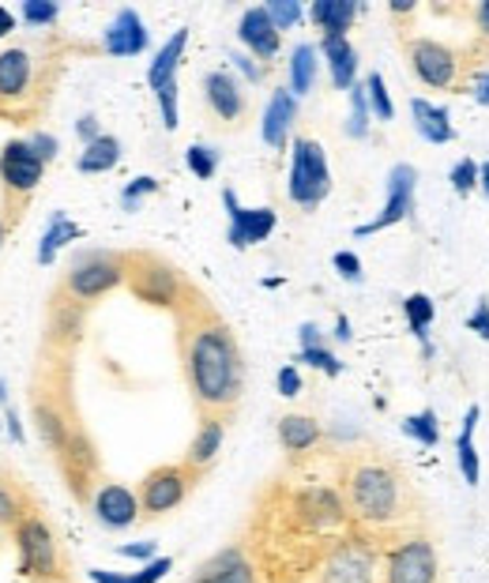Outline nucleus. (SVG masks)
Wrapping results in <instances>:
<instances>
[{"label": "nucleus", "instance_id": "obj_1", "mask_svg": "<svg viewBox=\"0 0 489 583\" xmlns=\"http://www.w3.org/2000/svg\"><path fill=\"white\" fill-rule=\"evenodd\" d=\"M177 316V347H182V373L193 392L199 414L226 418L242 403L245 392V354L229 324L207 305L196 286H188Z\"/></svg>", "mask_w": 489, "mask_h": 583}, {"label": "nucleus", "instance_id": "obj_2", "mask_svg": "<svg viewBox=\"0 0 489 583\" xmlns=\"http://www.w3.org/2000/svg\"><path fill=\"white\" fill-rule=\"evenodd\" d=\"M346 512L369 531L407 527L414 516V493L403 471L384 456H354L343 471Z\"/></svg>", "mask_w": 489, "mask_h": 583}, {"label": "nucleus", "instance_id": "obj_3", "mask_svg": "<svg viewBox=\"0 0 489 583\" xmlns=\"http://www.w3.org/2000/svg\"><path fill=\"white\" fill-rule=\"evenodd\" d=\"M128 260L125 253H109V249H87L72 260V268L65 271L61 294L79 305H95L98 298L114 294L117 286H125Z\"/></svg>", "mask_w": 489, "mask_h": 583}, {"label": "nucleus", "instance_id": "obj_4", "mask_svg": "<svg viewBox=\"0 0 489 583\" xmlns=\"http://www.w3.org/2000/svg\"><path fill=\"white\" fill-rule=\"evenodd\" d=\"M332 192V166H327V151L313 136H294L291 140V174H286V196L302 211L321 207Z\"/></svg>", "mask_w": 489, "mask_h": 583}, {"label": "nucleus", "instance_id": "obj_5", "mask_svg": "<svg viewBox=\"0 0 489 583\" xmlns=\"http://www.w3.org/2000/svg\"><path fill=\"white\" fill-rule=\"evenodd\" d=\"M128 260V275L125 286L133 290L136 302L151 305V309H177L188 290V283L182 279V271L169 260L155 253H125Z\"/></svg>", "mask_w": 489, "mask_h": 583}, {"label": "nucleus", "instance_id": "obj_6", "mask_svg": "<svg viewBox=\"0 0 489 583\" xmlns=\"http://www.w3.org/2000/svg\"><path fill=\"white\" fill-rule=\"evenodd\" d=\"M16 553H19V576L42 580V583H61L65 580V557L61 542H57L53 527L42 512H31L19 527L12 531Z\"/></svg>", "mask_w": 489, "mask_h": 583}, {"label": "nucleus", "instance_id": "obj_7", "mask_svg": "<svg viewBox=\"0 0 489 583\" xmlns=\"http://www.w3.org/2000/svg\"><path fill=\"white\" fill-rule=\"evenodd\" d=\"M199 478V471H193L188 463H163V467H151L139 478V508H144V520H158L166 512L182 508L185 497L193 493Z\"/></svg>", "mask_w": 489, "mask_h": 583}, {"label": "nucleus", "instance_id": "obj_8", "mask_svg": "<svg viewBox=\"0 0 489 583\" xmlns=\"http://www.w3.org/2000/svg\"><path fill=\"white\" fill-rule=\"evenodd\" d=\"M57 467L65 474L68 493H72L76 501H84V505H91L95 490L102 486L106 478H102V467H98V448L84 426L68 433V441L61 444V452H57Z\"/></svg>", "mask_w": 489, "mask_h": 583}, {"label": "nucleus", "instance_id": "obj_9", "mask_svg": "<svg viewBox=\"0 0 489 583\" xmlns=\"http://www.w3.org/2000/svg\"><path fill=\"white\" fill-rule=\"evenodd\" d=\"M414 207H418V170L411 162H395L392 170H388V181H384L381 211H376L369 223L354 226V237H373L381 230H392V226L411 219Z\"/></svg>", "mask_w": 489, "mask_h": 583}, {"label": "nucleus", "instance_id": "obj_10", "mask_svg": "<svg viewBox=\"0 0 489 583\" xmlns=\"http://www.w3.org/2000/svg\"><path fill=\"white\" fill-rule=\"evenodd\" d=\"M441 561L429 535H407L399 538L384 557V583H437Z\"/></svg>", "mask_w": 489, "mask_h": 583}, {"label": "nucleus", "instance_id": "obj_11", "mask_svg": "<svg viewBox=\"0 0 489 583\" xmlns=\"http://www.w3.org/2000/svg\"><path fill=\"white\" fill-rule=\"evenodd\" d=\"M407 65L414 79L429 91H452L459 79V53L441 38H411L407 42Z\"/></svg>", "mask_w": 489, "mask_h": 583}, {"label": "nucleus", "instance_id": "obj_12", "mask_svg": "<svg viewBox=\"0 0 489 583\" xmlns=\"http://www.w3.org/2000/svg\"><path fill=\"white\" fill-rule=\"evenodd\" d=\"M223 207H226V241L237 253L264 245L278 226V215L272 207H245L234 189H223Z\"/></svg>", "mask_w": 489, "mask_h": 583}, {"label": "nucleus", "instance_id": "obj_13", "mask_svg": "<svg viewBox=\"0 0 489 583\" xmlns=\"http://www.w3.org/2000/svg\"><path fill=\"white\" fill-rule=\"evenodd\" d=\"M46 177V162L38 158L31 140H8L0 147V185H4L8 200L23 204Z\"/></svg>", "mask_w": 489, "mask_h": 583}, {"label": "nucleus", "instance_id": "obj_14", "mask_svg": "<svg viewBox=\"0 0 489 583\" xmlns=\"http://www.w3.org/2000/svg\"><path fill=\"white\" fill-rule=\"evenodd\" d=\"M309 583H376V553L362 538L339 542Z\"/></svg>", "mask_w": 489, "mask_h": 583}, {"label": "nucleus", "instance_id": "obj_15", "mask_svg": "<svg viewBox=\"0 0 489 583\" xmlns=\"http://www.w3.org/2000/svg\"><path fill=\"white\" fill-rule=\"evenodd\" d=\"M204 106L223 128L242 125L245 113H248V98L242 91V79H237L234 72H226V68H212V72L204 76Z\"/></svg>", "mask_w": 489, "mask_h": 583}, {"label": "nucleus", "instance_id": "obj_16", "mask_svg": "<svg viewBox=\"0 0 489 583\" xmlns=\"http://www.w3.org/2000/svg\"><path fill=\"white\" fill-rule=\"evenodd\" d=\"M95 520L102 523L106 531H128L133 523L144 520V508H139V493L128 490L125 482H102V486L95 490L91 505Z\"/></svg>", "mask_w": 489, "mask_h": 583}, {"label": "nucleus", "instance_id": "obj_17", "mask_svg": "<svg viewBox=\"0 0 489 583\" xmlns=\"http://www.w3.org/2000/svg\"><path fill=\"white\" fill-rule=\"evenodd\" d=\"M237 42H242L245 53L256 57V61H275L278 57L283 34H278V27L272 23V16H267L264 4L245 8L242 12V19H237Z\"/></svg>", "mask_w": 489, "mask_h": 583}, {"label": "nucleus", "instance_id": "obj_18", "mask_svg": "<svg viewBox=\"0 0 489 583\" xmlns=\"http://www.w3.org/2000/svg\"><path fill=\"white\" fill-rule=\"evenodd\" d=\"M147 46H151V31L136 8H121L102 31V49L109 57H139L147 53Z\"/></svg>", "mask_w": 489, "mask_h": 583}, {"label": "nucleus", "instance_id": "obj_19", "mask_svg": "<svg viewBox=\"0 0 489 583\" xmlns=\"http://www.w3.org/2000/svg\"><path fill=\"white\" fill-rule=\"evenodd\" d=\"M84 320H87V305L65 298V294L57 290L53 294V305H49V328H46L49 347L72 350L76 343L84 339Z\"/></svg>", "mask_w": 489, "mask_h": 583}, {"label": "nucleus", "instance_id": "obj_20", "mask_svg": "<svg viewBox=\"0 0 489 583\" xmlns=\"http://www.w3.org/2000/svg\"><path fill=\"white\" fill-rule=\"evenodd\" d=\"M297 102H302V98H294L291 87H275L272 98H267L264 117H261V136L267 147H275V151H283V147L291 144V128L297 121Z\"/></svg>", "mask_w": 489, "mask_h": 583}, {"label": "nucleus", "instance_id": "obj_21", "mask_svg": "<svg viewBox=\"0 0 489 583\" xmlns=\"http://www.w3.org/2000/svg\"><path fill=\"white\" fill-rule=\"evenodd\" d=\"M297 512H302V520L313 531H332V527H343V523L351 520V512H346V501L339 497L335 490H327V486L305 490L302 497H297Z\"/></svg>", "mask_w": 489, "mask_h": 583}, {"label": "nucleus", "instance_id": "obj_22", "mask_svg": "<svg viewBox=\"0 0 489 583\" xmlns=\"http://www.w3.org/2000/svg\"><path fill=\"white\" fill-rule=\"evenodd\" d=\"M35 83V61L23 46L0 49V102H23Z\"/></svg>", "mask_w": 489, "mask_h": 583}, {"label": "nucleus", "instance_id": "obj_23", "mask_svg": "<svg viewBox=\"0 0 489 583\" xmlns=\"http://www.w3.org/2000/svg\"><path fill=\"white\" fill-rule=\"evenodd\" d=\"M411 125H414V132L422 136L426 144H433V147L456 144L452 113H448V106H441V102H429V98H411Z\"/></svg>", "mask_w": 489, "mask_h": 583}, {"label": "nucleus", "instance_id": "obj_24", "mask_svg": "<svg viewBox=\"0 0 489 583\" xmlns=\"http://www.w3.org/2000/svg\"><path fill=\"white\" fill-rule=\"evenodd\" d=\"M193 583H256V569L242 546H226L196 572Z\"/></svg>", "mask_w": 489, "mask_h": 583}, {"label": "nucleus", "instance_id": "obj_25", "mask_svg": "<svg viewBox=\"0 0 489 583\" xmlns=\"http://www.w3.org/2000/svg\"><path fill=\"white\" fill-rule=\"evenodd\" d=\"M223 441H226V418L204 414V418H199V426H196V433H193V441H188L185 463L193 471H207L218 460V452H223Z\"/></svg>", "mask_w": 489, "mask_h": 583}, {"label": "nucleus", "instance_id": "obj_26", "mask_svg": "<svg viewBox=\"0 0 489 583\" xmlns=\"http://www.w3.org/2000/svg\"><path fill=\"white\" fill-rule=\"evenodd\" d=\"M358 12H362L358 0H313L309 4V23L321 31V38H346Z\"/></svg>", "mask_w": 489, "mask_h": 583}, {"label": "nucleus", "instance_id": "obj_27", "mask_svg": "<svg viewBox=\"0 0 489 583\" xmlns=\"http://www.w3.org/2000/svg\"><path fill=\"white\" fill-rule=\"evenodd\" d=\"M316 49H321L335 91H351V87H358V49L351 38H321Z\"/></svg>", "mask_w": 489, "mask_h": 583}, {"label": "nucleus", "instance_id": "obj_28", "mask_svg": "<svg viewBox=\"0 0 489 583\" xmlns=\"http://www.w3.org/2000/svg\"><path fill=\"white\" fill-rule=\"evenodd\" d=\"M185 49H188V27H177L163 42V49L155 53V61L147 65V87H151L155 95L163 91V87L177 83V68L185 61Z\"/></svg>", "mask_w": 489, "mask_h": 583}, {"label": "nucleus", "instance_id": "obj_29", "mask_svg": "<svg viewBox=\"0 0 489 583\" xmlns=\"http://www.w3.org/2000/svg\"><path fill=\"white\" fill-rule=\"evenodd\" d=\"M478 422H482V407L478 403H471L467 407V414H463V426H459V433H456V467H459V474H463V482L467 486H478L482 482V460H478V448H475V433H478Z\"/></svg>", "mask_w": 489, "mask_h": 583}, {"label": "nucleus", "instance_id": "obj_30", "mask_svg": "<svg viewBox=\"0 0 489 583\" xmlns=\"http://www.w3.org/2000/svg\"><path fill=\"white\" fill-rule=\"evenodd\" d=\"M275 433H278V444H283L291 456H305V452H313L316 444L324 441V429L313 414H283Z\"/></svg>", "mask_w": 489, "mask_h": 583}, {"label": "nucleus", "instance_id": "obj_31", "mask_svg": "<svg viewBox=\"0 0 489 583\" xmlns=\"http://www.w3.org/2000/svg\"><path fill=\"white\" fill-rule=\"evenodd\" d=\"M286 72H291V79H286L291 95L305 98L316 87V76H321V49H316L313 42H297L291 49V65H286Z\"/></svg>", "mask_w": 489, "mask_h": 583}, {"label": "nucleus", "instance_id": "obj_32", "mask_svg": "<svg viewBox=\"0 0 489 583\" xmlns=\"http://www.w3.org/2000/svg\"><path fill=\"white\" fill-rule=\"evenodd\" d=\"M79 237H84V226L68 219L65 211H53V215H49V226H46L42 241H38V264L49 268V264L61 256V249H68V245L79 241Z\"/></svg>", "mask_w": 489, "mask_h": 583}, {"label": "nucleus", "instance_id": "obj_33", "mask_svg": "<svg viewBox=\"0 0 489 583\" xmlns=\"http://www.w3.org/2000/svg\"><path fill=\"white\" fill-rule=\"evenodd\" d=\"M403 316H407V328H411V335L418 343H422V358L429 362L433 358V339H429V328H433L437 320V305L429 294H407L403 298Z\"/></svg>", "mask_w": 489, "mask_h": 583}, {"label": "nucleus", "instance_id": "obj_34", "mask_svg": "<svg viewBox=\"0 0 489 583\" xmlns=\"http://www.w3.org/2000/svg\"><path fill=\"white\" fill-rule=\"evenodd\" d=\"M121 162V140L117 136L102 132L95 144H87L76 158V170L79 174H109L114 166Z\"/></svg>", "mask_w": 489, "mask_h": 583}, {"label": "nucleus", "instance_id": "obj_35", "mask_svg": "<svg viewBox=\"0 0 489 583\" xmlns=\"http://www.w3.org/2000/svg\"><path fill=\"white\" fill-rule=\"evenodd\" d=\"M31 512H38L16 478H0V531H16Z\"/></svg>", "mask_w": 489, "mask_h": 583}, {"label": "nucleus", "instance_id": "obj_36", "mask_svg": "<svg viewBox=\"0 0 489 583\" xmlns=\"http://www.w3.org/2000/svg\"><path fill=\"white\" fill-rule=\"evenodd\" d=\"M399 429H403V437H411V441L422 444V448H437V444H441V418H437L433 407L407 414Z\"/></svg>", "mask_w": 489, "mask_h": 583}, {"label": "nucleus", "instance_id": "obj_37", "mask_svg": "<svg viewBox=\"0 0 489 583\" xmlns=\"http://www.w3.org/2000/svg\"><path fill=\"white\" fill-rule=\"evenodd\" d=\"M362 87H365V98H369V110H373V121H395V102H392V95H388V83H384V76L381 72H369L362 79Z\"/></svg>", "mask_w": 489, "mask_h": 583}, {"label": "nucleus", "instance_id": "obj_38", "mask_svg": "<svg viewBox=\"0 0 489 583\" xmlns=\"http://www.w3.org/2000/svg\"><path fill=\"white\" fill-rule=\"evenodd\" d=\"M369 128H373V110H369L365 87L358 83V87H351V113H346L343 132L351 136V140H365V136H369Z\"/></svg>", "mask_w": 489, "mask_h": 583}, {"label": "nucleus", "instance_id": "obj_39", "mask_svg": "<svg viewBox=\"0 0 489 583\" xmlns=\"http://www.w3.org/2000/svg\"><path fill=\"white\" fill-rule=\"evenodd\" d=\"M185 166H188V174L199 177V181H212V177L218 174V166H223V155L207 144H193L185 151Z\"/></svg>", "mask_w": 489, "mask_h": 583}, {"label": "nucleus", "instance_id": "obj_40", "mask_svg": "<svg viewBox=\"0 0 489 583\" xmlns=\"http://www.w3.org/2000/svg\"><path fill=\"white\" fill-rule=\"evenodd\" d=\"M294 365H309V369H316V373H324V377H343V362L335 358V350L327 347H309V350H297L294 354Z\"/></svg>", "mask_w": 489, "mask_h": 583}, {"label": "nucleus", "instance_id": "obj_41", "mask_svg": "<svg viewBox=\"0 0 489 583\" xmlns=\"http://www.w3.org/2000/svg\"><path fill=\"white\" fill-rule=\"evenodd\" d=\"M478 177H482V162H475L471 155H463L459 162L452 166V174H448V181H452V192L459 200H467L471 192H478Z\"/></svg>", "mask_w": 489, "mask_h": 583}, {"label": "nucleus", "instance_id": "obj_42", "mask_svg": "<svg viewBox=\"0 0 489 583\" xmlns=\"http://www.w3.org/2000/svg\"><path fill=\"white\" fill-rule=\"evenodd\" d=\"M19 19L27 27H35V31H42V27H53L61 19V4H53V0H23L19 4Z\"/></svg>", "mask_w": 489, "mask_h": 583}, {"label": "nucleus", "instance_id": "obj_43", "mask_svg": "<svg viewBox=\"0 0 489 583\" xmlns=\"http://www.w3.org/2000/svg\"><path fill=\"white\" fill-rule=\"evenodd\" d=\"M158 189H163V185H158V177H151V174L136 177V181H128L125 189H121V207H125L128 215H133V211H139V207H144L147 196H155Z\"/></svg>", "mask_w": 489, "mask_h": 583}, {"label": "nucleus", "instance_id": "obj_44", "mask_svg": "<svg viewBox=\"0 0 489 583\" xmlns=\"http://www.w3.org/2000/svg\"><path fill=\"white\" fill-rule=\"evenodd\" d=\"M158 102V117H163V128L166 132H177V125H182V91H177V83L163 87V91L155 95Z\"/></svg>", "mask_w": 489, "mask_h": 583}, {"label": "nucleus", "instance_id": "obj_45", "mask_svg": "<svg viewBox=\"0 0 489 583\" xmlns=\"http://www.w3.org/2000/svg\"><path fill=\"white\" fill-rule=\"evenodd\" d=\"M264 8H267V16H272V23L278 27V34L294 31V27L309 16L305 8L297 4V0H272V4H264Z\"/></svg>", "mask_w": 489, "mask_h": 583}, {"label": "nucleus", "instance_id": "obj_46", "mask_svg": "<svg viewBox=\"0 0 489 583\" xmlns=\"http://www.w3.org/2000/svg\"><path fill=\"white\" fill-rule=\"evenodd\" d=\"M332 268L339 271V279H346V283H365V271H362V256L351 253V249H339L332 256Z\"/></svg>", "mask_w": 489, "mask_h": 583}, {"label": "nucleus", "instance_id": "obj_47", "mask_svg": "<svg viewBox=\"0 0 489 583\" xmlns=\"http://www.w3.org/2000/svg\"><path fill=\"white\" fill-rule=\"evenodd\" d=\"M275 388H278V395H283V399H294V395H302L305 381H302V373H297L294 362L283 365V369L275 373Z\"/></svg>", "mask_w": 489, "mask_h": 583}, {"label": "nucleus", "instance_id": "obj_48", "mask_svg": "<svg viewBox=\"0 0 489 583\" xmlns=\"http://www.w3.org/2000/svg\"><path fill=\"white\" fill-rule=\"evenodd\" d=\"M467 332H475L478 339H486L489 343V302L482 298L475 305V313L467 316Z\"/></svg>", "mask_w": 489, "mask_h": 583}, {"label": "nucleus", "instance_id": "obj_49", "mask_svg": "<svg viewBox=\"0 0 489 583\" xmlns=\"http://www.w3.org/2000/svg\"><path fill=\"white\" fill-rule=\"evenodd\" d=\"M31 147H35L38 158H42L46 166L53 162L57 151H61V144H57V136H53V132H35V136H31Z\"/></svg>", "mask_w": 489, "mask_h": 583}, {"label": "nucleus", "instance_id": "obj_50", "mask_svg": "<svg viewBox=\"0 0 489 583\" xmlns=\"http://www.w3.org/2000/svg\"><path fill=\"white\" fill-rule=\"evenodd\" d=\"M229 61H234V68L248 79V83H261V79H264V65H256V57H248V53H234V57H229Z\"/></svg>", "mask_w": 489, "mask_h": 583}, {"label": "nucleus", "instance_id": "obj_51", "mask_svg": "<svg viewBox=\"0 0 489 583\" xmlns=\"http://www.w3.org/2000/svg\"><path fill=\"white\" fill-rule=\"evenodd\" d=\"M467 91H471L475 106H482V110H489V68H482V72L471 76V83H467Z\"/></svg>", "mask_w": 489, "mask_h": 583}, {"label": "nucleus", "instance_id": "obj_52", "mask_svg": "<svg viewBox=\"0 0 489 583\" xmlns=\"http://www.w3.org/2000/svg\"><path fill=\"white\" fill-rule=\"evenodd\" d=\"M76 136H79V144H95L98 140V136H102V125H98V117L95 113H84V117H79V121H76Z\"/></svg>", "mask_w": 489, "mask_h": 583}, {"label": "nucleus", "instance_id": "obj_53", "mask_svg": "<svg viewBox=\"0 0 489 583\" xmlns=\"http://www.w3.org/2000/svg\"><path fill=\"white\" fill-rule=\"evenodd\" d=\"M297 339H302V350H309V347H324V332L316 328V324H302V332H297Z\"/></svg>", "mask_w": 489, "mask_h": 583}, {"label": "nucleus", "instance_id": "obj_54", "mask_svg": "<svg viewBox=\"0 0 489 583\" xmlns=\"http://www.w3.org/2000/svg\"><path fill=\"white\" fill-rule=\"evenodd\" d=\"M471 19H475L478 34L489 38V0H478V4L471 8Z\"/></svg>", "mask_w": 489, "mask_h": 583}, {"label": "nucleus", "instance_id": "obj_55", "mask_svg": "<svg viewBox=\"0 0 489 583\" xmlns=\"http://www.w3.org/2000/svg\"><path fill=\"white\" fill-rule=\"evenodd\" d=\"M117 553H121V557H136V561H147V557L155 561V542H139V546H121Z\"/></svg>", "mask_w": 489, "mask_h": 583}, {"label": "nucleus", "instance_id": "obj_56", "mask_svg": "<svg viewBox=\"0 0 489 583\" xmlns=\"http://www.w3.org/2000/svg\"><path fill=\"white\" fill-rule=\"evenodd\" d=\"M351 339H354L351 320H346V316H339V320H335V343H351Z\"/></svg>", "mask_w": 489, "mask_h": 583}, {"label": "nucleus", "instance_id": "obj_57", "mask_svg": "<svg viewBox=\"0 0 489 583\" xmlns=\"http://www.w3.org/2000/svg\"><path fill=\"white\" fill-rule=\"evenodd\" d=\"M12 31H16V16L8 12V8H0V38L12 34Z\"/></svg>", "mask_w": 489, "mask_h": 583}, {"label": "nucleus", "instance_id": "obj_58", "mask_svg": "<svg viewBox=\"0 0 489 583\" xmlns=\"http://www.w3.org/2000/svg\"><path fill=\"white\" fill-rule=\"evenodd\" d=\"M478 192H482L486 200H489V158L482 162V177H478Z\"/></svg>", "mask_w": 489, "mask_h": 583}, {"label": "nucleus", "instance_id": "obj_59", "mask_svg": "<svg viewBox=\"0 0 489 583\" xmlns=\"http://www.w3.org/2000/svg\"><path fill=\"white\" fill-rule=\"evenodd\" d=\"M392 12H395V16H407V12H414V0H392Z\"/></svg>", "mask_w": 489, "mask_h": 583}, {"label": "nucleus", "instance_id": "obj_60", "mask_svg": "<svg viewBox=\"0 0 489 583\" xmlns=\"http://www.w3.org/2000/svg\"><path fill=\"white\" fill-rule=\"evenodd\" d=\"M4 237H8V219H0V249H4Z\"/></svg>", "mask_w": 489, "mask_h": 583}, {"label": "nucleus", "instance_id": "obj_61", "mask_svg": "<svg viewBox=\"0 0 489 583\" xmlns=\"http://www.w3.org/2000/svg\"><path fill=\"white\" fill-rule=\"evenodd\" d=\"M61 583H65V580H61Z\"/></svg>", "mask_w": 489, "mask_h": 583}]
</instances>
